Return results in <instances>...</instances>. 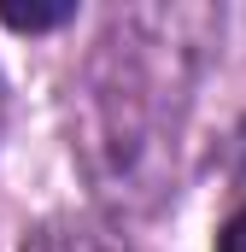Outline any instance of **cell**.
<instances>
[{
	"mask_svg": "<svg viewBox=\"0 0 246 252\" xmlns=\"http://www.w3.org/2000/svg\"><path fill=\"white\" fill-rule=\"evenodd\" d=\"M217 35L223 12L211 6H123L106 18L64 94L70 158L100 205L153 217L176 199L187 106Z\"/></svg>",
	"mask_w": 246,
	"mask_h": 252,
	"instance_id": "obj_1",
	"label": "cell"
},
{
	"mask_svg": "<svg viewBox=\"0 0 246 252\" xmlns=\"http://www.w3.org/2000/svg\"><path fill=\"white\" fill-rule=\"evenodd\" d=\"M24 252H135V247L94 217H47L41 229H30Z\"/></svg>",
	"mask_w": 246,
	"mask_h": 252,
	"instance_id": "obj_2",
	"label": "cell"
},
{
	"mask_svg": "<svg viewBox=\"0 0 246 252\" xmlns=\"http://www.w3.org/2000/svg\"><path fill=\"white\" fill-rule=\"evenodd\" d=\"M76 18V6L64 0V6H30V12H18V6H0V24L6 30H24V35H41V30H59V24H70Z\"/></svg>",
	"mask_w": 246,
	"mask_h": 252,
	"instance_id": "obj_3",
	"label": "cell"
},
{
	"mask_svg": "<svg viewBox=\"0 0 246 252\" xmlns=\"http://www.w3.org/2000/svg\"><path fill=\"white\" fill-rule=\"evenodd\" d=\"M217 164H223V176H229V193L246 205V118L229 135H223V147H217Z\"/></svg>",
	"mask_w": 246,
	"mask_h": 252,
	"instance_id": "obj_4",
	"label": "cell"
},
{
	"mask_svg": "<svg viewBox=\"0 0 246 252\" xmlns=\"http://www.w3.org/2000/svg\"><path fill=\"white\" fill-rule=\"evenodd\" d=\"M217 252H246V205H235L217 229Z\"/></svg>",
	"mask_w": 246,
	"mask_h": 252,
	"instance_id": "obj_5",
	"label": "cell"
},
{
	"mask_svg": "<svg viewBox=\"0 0 246 252\" xmlns=\"http://www.w3.org/2000/svg\"><path fill=\"white\" fill-rule=\"evenodd\" d=\"M0 112H6V88H0Z\"/></svg>",
	"mask_w": 246,
	"mask_h": 252,
	"instance_id": "obj_6",
	"label": "cell"
}]
</instances>
